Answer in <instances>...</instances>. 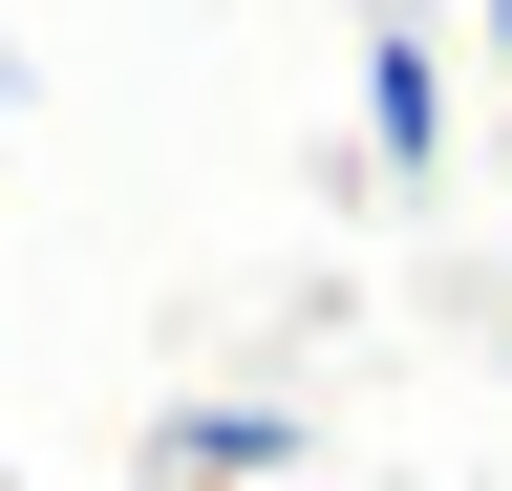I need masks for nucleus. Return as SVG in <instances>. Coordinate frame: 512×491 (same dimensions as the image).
<instances>
[{
  "label": "nucleus",
  "instance_id": "f257e3e1",
  "mask_svg": "<svg viewBox=\"0 0 512 491\" xmlns=\"http://www.w3.org/2000/svg\"><path fill=\"white\" fill-rule=\"evenodd\" d=\"M278 470H299V406H256V385L150 427V491H278Z\"/></svg>",
  "mask_w": 512,
  "mask_h": 491
},
{
  "label": "nucleus",
  "instance_id": "f03ea898",
  "mask_svg": "<svg viewBox=\"0 0 512 491\" xmlns=\"http://www.w3.org/2000/svg\"><path fill=\"white\" fill-rule=\"evenodd\" d=\"M363 150H384V171H448V43H427V22L363 43Z\"/></svg>",
  "mask_w": 512,
  "mask_h": 491
},
{
  "label": "nucleus",
  "instance_id": "7ed1b4c3",
  "mask_svg": "<svg viewBox=\"0 0 512 491\" xmlns=\"http://www.w3.org/2000/svg\"><path fill=\"white\" fill-rule=\"evenodd\" d=\"M491 65H512V0H491Z\"/></svg>",
  "mask_w": 512,
  "mask_h": 491
}]
</instances>
